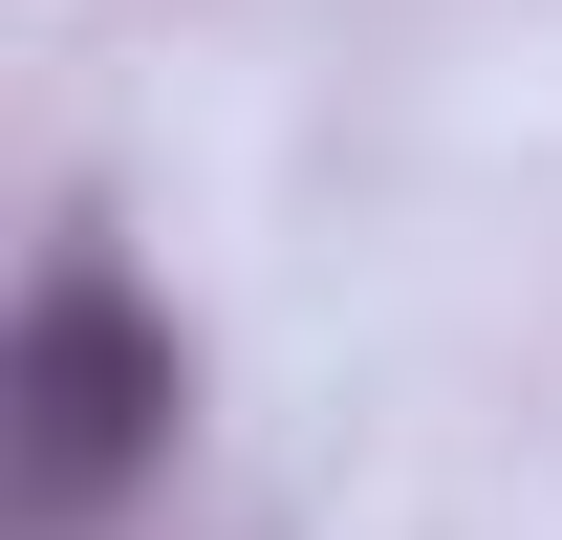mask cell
<instances>
[{
	"label": "cell",
	"mask_w": 562,
	"mask_h": 540,
	"mask_svg": "<svg viewBox=\"0 0 562 540\" xmlns=\"http://www.w3.org/2000/svg\"><path fill=\"white\" fill-rule=\"evenodd\" d=\"M151 454H173V325H151L109 260H66L22 303V346H0V475H22L44 540H87Z\"/></svg>",
	"instance_id": "6da1fadb"
}]
</instances>
